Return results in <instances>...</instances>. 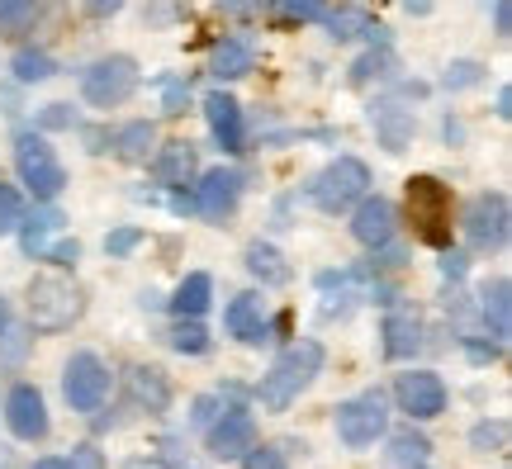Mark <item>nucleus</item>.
Masks as SVG:
<instances>
[{"mask_svg":"<svg viewBox=\"0 0 512 469\" xmlns=\"http://www.w3.org/2000/svg\"><path fill=\"white\" fill-rule=\"evenodd\" d=\"M318 370H323V346L313 342V337L309 342H294L290 351L271 365V375H261V384H256L261 408H266V413H285L294 398L318 379Z\"/></svg>","mask_w":512,"mask_h":469,"instance_id":"nucleus-1","label":"nucleus"},{"mask_svg":"<svg viewBox=\"0 0 512 469\" xmlns=\"http://www.w3.org/2000/svg\"><path fill=\"white\" fill-rule=\"evenodd\" d=\"M408 218L427 247L446 252L451 247V190L437 176H413L408 181Z\"/></svg>","mask_w":512,"mask_h":469,"instance_id":"nucleus-2","label":"nucleus"},{"mask_svg":"<svg viewBox=\"0 0 512 469\" xmlns=\"http://www.w3.org/2000/svg\"><path fill=\"white\" fill-rule=\"evenodd\" d=\"M15 171H19V181L29 185V195H34L38 204H53V199L67 190V171L57 162V152L48 147V138H38L29 128L15 138Z\"/></svg>","mask_w":512,"mask_h":469,"instance_id":"nucleus-3","label":"nucleus"},{"mask_svg":"<svg viewBox=\"0 0 512 469\" xmlns=\"http://www.w3.org/2000/svg\"><path fill=\"white\" fill-rule=\"evenodd\" d=\"M370 190V166L356 162V157H337L332 166H323L309 181V199L323 209V214H342L356 199Z\"/></svg>","mask_w":512,"mask_h":469,"instance_id":"nucleus-4","label":"nucleus"},{"mask_svg":"<svg viewBox=\"0 0 512 469\" xmlns=\"http://www.w3.org/2000/svg\"><path fill=\"white\" fill-rule=\"evenodd\" d=\"M29 318L38 332H62L81 318V289L62 275H38L29 285Z\"/></svg>","mask_w":512,"mask_h":469,"instance_id":"nucleus-5","label":"nucleus"},{"mask_svg":"<svg viewBox=\"0 0 512 469\" xmlns=\"http://www.w3.org/2000/svg\"><path fill=\"white\" fill-rule=\"evenodd\" d=\"M384 432H389V403H384L380 389H366V394L347 398V403L337 408V436L347 441L351 451L375 446Z\"/></svg>","mask_w":512,"mask_h":469,"instance_id":"nucleus-6","label":"nucleus"},{"mask_svg":"<svg viewBox=\"0 0 512 469\" xmlns=\"http://www.w3.org/2000/svg\"><path fill=\"white\" fill-rule=\"evenodd\" d=\"M133 91H138V67H133V57H100L91 72L81 76V95H86V105H95V109L124 105Z\"/></svg>","mask_w":512,"mask_h":469,"instance_id":"nucleus-7","label":"nucleus"},{"mask_svg":"<svg viewBox=\"0 0 512 469\" xmlns=\"http://www.w3.org/2000/svg\"><path fill=\"white\" fill-rule=\"evenodd\" d=\"M465 237L475 252H498L508 242V195L503 190H484L470 199L465 209Z\"/></svg>","mask_w":512,"mask_h":469,"instance_id":"nucleus-8","label":"nucleus"},{"mask_svg":"<svg viewBox=\"0 0 512 469\" xmlns=\"http://www.w3.org/2000/svg\"><path fill=\"white\" fill-rule=\"evenodd\" d=\"M62 394H67V403H72L76 413L100 408L105 394H110V370L100 365V356H91V351L72 356V361H67V375H62Z\"/></svg>","mask_w":512,"mask_h":469,"instance_id":"nucleus-9","label":"nucleus"},{"mask_svg":"<svg viewBox=\"0 0 512 469\" xmlns=\"http://www.w3.org/2000/svg\"><path fill=\"white\" fill-rule=\"evenodd\" d=\"M394 398H399L403 413L418 417V422L446 413V384H441V375H432V370H408V375H399L394 379Z\"/></svg>","mask_w":512,"mask_h":469,"instance_id":"nucleus-10","label":"nucleus"},{"mask_svg":"<svg viewBox=\"0 0 512 469\" xmlns=\"http://www.w3.org/2000/svg\"><path fill=\"white\" fill-rule=\"evenodd\" d=\"M242 171H233V166H214V171H204L200 185H195V209H200L209 223H223V218L238 209L242 199Z\"/></svg>","mask_w":512,"mask_h":469,"instance_id":"nucleus-11","label":"nucleus"},{"mask_svg":"<svg viewBox=\"0 0 512 469\" xmlns=\"http://www.w3.org/2000/svg\"><path fill=\"white\" fill-rule=\"evenodd\" d=\"M252 446H256L252 413H242V408H223V413L209 422V451L219 455V460H242Z\"/></svg>","mask_w":512,"mask_h":469,"instance_id":"nucleus-12","label":"nucleus"},{"mask_svg":"<svg viewBox=\"0 0 512 469\" xmlns=\"http://www.w3.org/2000/svg\"><path fill=\"white\" fill-rule=\"evenodd\" d=\"M394 204L380 195H361L356 199V214H351V237L361 242V247H370V252H380V247H389V237H394Z\"/></svg>","mask_w":512,"mask_h":469,"instance_id":"nucleus-13","label":"nucleus"},{"mask_svg":"<svg viewBox=\"0 0 512 469\" xmlns=\"http://www.w3.org/2000/svg\"><path fill=\"white\" fill-rule=\"evenodd\" d=\"M5 417H10V432H15L19 441L48 436V408H43V394H38L34 384H15V389H10Z\"/></svg>","mask_w":512,"mask_h":469,"instance_id":"nucleus-14","label":"nucleus"},{"mask_svg":"<svg viewBox=\"0 0 512 469\" xmlns=\"http://www.w3.org/2000/svg\"><path fill=\"white\" fill-rule=\"evenodd\" d=\"M204 119H209V133H214V143L233 157L242 152V105L233 100L228 91H214L204 95Z\"/></svg>","mask_w":512,"mask_h":469,"instance_id":"nucleus-15","label":"nucleus"},{"mask_svg":"<svg viewBox=\"0 0 512 469\" xmlns=\"http://www.w3.org/2000/svg\"><path fill=\"white\" fill-rule=\"evenodd\" d=\"M370 124H375V138H380L384 152H403V147L413 143V109H403L399 100H380V105L370 109Z\"/></svg>","mask_w":512,"mask_h":469,"instance_id":"nucleus-16","label":"nucleus"},{"mask_svg":"<svg viewBox=\"0 0 512 469\" xmlns=\"http://www.w3.org/2000/svg\"><path fill=\"white\" fill-rule=\"evenodd\" d=\"M195 171H200L195 143H162V152L152 157V176H157V185H166V190H185V185L195 181Z\"/></svg>","mask_w":512,"mask_h":469,"instance_id":"nucleus-17","label":"nucleus"},{"mask_svg":"<svg viewBox=\"0 0 512 469\" xmlns=\"http://www.w3.org/2000/svg\"><path fill=\"white\" fill-rule=\"evenodd\" d=\"M418 346H422V323H418V313L399 308V313H389V318H384V356H389V361H403V356H413Z\"/></svg>","mask_w":512,"mask_h":469,"instance_id":"nucleus-18","label":"nucleus"},{"mask_svg":"<svg viewBox=\"0 0 512 469\" xmlns=\"http://www.w3.org/2000/svg\"><path fill=\"white\" fill-rule=\"evenodd\" d=\"M223 323H228V332L242 337V342H252V346L266 342V318H261V299H256V294H238V299L228 304V313H223Z\"/></svg>","mask_w":512,"mask_h":469,"instance_id":"nucleus-19","label":"nucleus"},{"mask_svg":"<svg viewBox=\"0 0 512 469\" xmlns=\"http://www.w3.org/2000/svg\"><path fill=\"white\" fill-rule=\"evenodd\" d=\"M479 308H484V327H489L498 342H503V337L512 332V285L503 280V275L484 285V294H479Z\"/></svg>","mask_w":512,"mask_h":469,"instance_id":"nucleus-20","label":"nucleus"},{"mask_svg":"<svg viewBox=\"0 0 512 469\" xmlns=\"http://www.w3.org/2000/svg\"><path fill=\"white\" fill-rule=\"evenodd\" d=\"M252 62H256L252 38H223L219 48H214V62H209V72L219 76V81H238V76L252 72Z\"/></svg>","mask_w":512,"mask_h":469,"instance_id":"nucleus-21","label":"nucleus"},{"mask_svg":"<svg viewBox=\"0 0 512 469\" xmlns=\"http://www.w3.org/2000/svg\"><path fill=\"white\" fill-rule=\"evenodd\" d=\"M57 228H62V214H57L53 204L34 209L29 218H19V247H24V256H43V247H48V237Z\"/></svg>","mask_w":512,"mask_h":469,"instance_id":"nucleus-22","label":"nucleus"},{"mask_svg":"<svg viewBox=\"0 0 512 469\" xmlns=\"http://www.w3.org/2000/svg\"><path fill=\"white\" fill-rule=\"evenodd\" d=\"M157 147V124H147V119H133L114 133V152L124 157V162H147V152Z\"/></svg>","mask_w":512,"mask_h":469,"instance_id":"nucleus-23","label":"nucleus"},{"mask_svg":"<svg viewBox=\"0 0 512 469\" xmlns=\"http://www.w3.org/2000/svg\"><path fill=\"white\" fill-rule=\"evenodd\" d=\"M209 299H214V280H209L204 271H195V275H185L181 280L171 308H176V318H200L204 308H209Z\"/></svg>","mask_w":512,"mask_h":469,"instance_id":"nucleus-24","label":"nucleus"},{"mask_svg":"<svg viewBox=\"0 0 512 469\" xmlns=\"http://www.w3.org/2000/svg\"><path fill=\"white\" fill-rule=\"evenodd\" d=\"M247 271H252L261 285H285V280H290V266H285V256L275 252L271 242H252V247H247Z\"/></svg>","mask_w":512,"mask_h":469,"instance_id":"nucleus-25","label":"nucleus"},{"mask_svg":"<svg viewBox=\"0 0 512 469\" xmlns=\"http://www.w3.org/2000/svg\"><path fill=\"white\" fill-rule=\"evenodd\" d=\"M133 398L147 403V413H166V403H171V389H166L162 370H133Z\"/></svg>","mask_w":512,"mask_h":469,"instance_id":"nucleus-26","label":"nucleus"},{"mask_svg":"<svg viewBox=\"0 0 512 469\" xmlns=\"http://www.w3.org/2000/svg\"><path fill=\"white\" fill-rule=\"evenodd\" d=\"M171 346L181 356H204L209 351V332L200 327V318H181V323L171 327Z\"/></svg>","mask_w":512,"mask_h":469,"instance_id":"nucleus-27","label":"nucleus"},{"mask_svg":"<svg viewBox=\"0 0 512 469\" xmlns=\"http://www.w3.org/2000/svg\"><path fill=\"white\" fill-rule=\"evenodd\" d=\"M48 76H57V62L48 53H24L15 57V81H24V86H38V81H48Z\"/></svg>","mask_w":512,"mask_h":469,"instance_id":"nucleus-28","label":"nucleus"},{"mask_svg":"<svg viewBox=\"0 0 512 469\" xmlns=\"http://www.w3.org/2000/svg\"><path fill=\"white\" fill-rule=\"evenodd\" d=\"M427 451H432V441H427V436L422 432H399L394 436V465H403V469H413V465H422V460H427Z\"/></svg>","mask_w":512,"mask_h":469,"instance_id":"nucleus-29","label":"nucleus"},{"mask_svg":"<svg viewBox=\"0 0 512 469\" xmlns=\"http://www.w3.org/2000/svg\"><path fill=\"white\" fill-rule=\"evenodd\" d=\"M38 19V0H0V34H19Z\"/></svg>","mask_w":512,"mask_h":469,"instance_id":"nucleus-30","label":"nucleus"},{"mask_svg":"<svg viewBox=\"0 0 512 469\" xmlns=\"http://www.w3.org/2000/svg\"><path fill=\"white\" fill-rule=\"evenodd\" d=\"M389 72H394V53H389V43H380V53H366L356 67H351V81L366 86L370 76H389Z\"/></svg>","mask_w":512,"mask_h":469,"instance_id":"nucleus-31","label":"nucleus"},{"mask_svg":"<svg viewBox=\"0 0 512 469\" xmlns=\"http://www.w3.org/2000/svg\"><path fill=\"white\" fill-rule=\"evenodd\" d=\"M275 10L294 24H313V19L328 15V0H275Z\"/></svg>","mask_w":512,"mask_h":469,"instance_id":"nucleus-32","label":"nucleus"},{"mask_svg":"<svg viewBox=\"0 0 512 469\" xmlns=\"http://www.w3.org/2000/svg\"><path fill=\"white\" fill-rule=\"evenodd\" d=\"M479 81H484V67H479V62H451L446 76H441L446 91H465V86H479Z\"/></svg>","mask_w":512,"mask_h":469,"instance_id":"nucleus-33","label":"nucleus"},{"mask_svg":"<svg viewBox=\"0 0 512 469\" xmlns=\"http://www.w3.org/2000/svg\"><path fill=\"white\" fill-rule=\"evenodd\" d=\"M470 441H475V451H503L508 446V422H479L475 432H470Z\"/></svg>","mask_w":512,"mask_h":469,"instance_id":"nucleus-34","label":"nucleus"},{"mask_svg":"<svg viewBox=\"0 0 512 469\" xmlns=\"http://www.w3.org/2000/svg\"><path fill=\"white\" fill-rule=\"evenodd\" d=\"M19 218H24V204H19V190L15 185H0V237L15 233Z\"/></svg>","mask_w":512,"mask_h":469,"instance_id":"nucleus-35","label":"nucleus"},{"mask_svg":"<svg viewBox=\"0 0 512 469\" xmlns=\"http://www.w3.org/2000/svg\"><path fill=\"white\" fill-rule=\"evenodd\" d=\"M185 105H190V81H181V76H166V81H162V109H166V114H185Z\"/></svg>","mask_w":512,"mask_h":469,"instance_id":"nucleus-36","label":"nucleus"},{"mask_svg":"<svg viewBox=\"0 0 512 469\" xmlns=\"http://www.w3.org/2000/svg\"><path fill=\"white\" fill-rule=\"evenodd\" d=\"M332 38H361L370 29V19L361 15V10H342V15H332Z\"/></svg>","mask_w":512,"mask_h":469,"instance_id":"nucleus-37","label":"nucleus"},{"mask_svg":"<svg viewBox=\"0 0 512 469\" xmlns=\"http://www.w3.org/2000/svg\"><path fill=\"white\" fill-rule=\"evenodd\" d=\"M242 469H290V465H285V455L275 451V446H252V451L242 455Z\"/></svg>","mask_w":512,"mask_h":469,"instance_id":"nucleus-38","label":"nucleus"},{"mask_svg":"<svg viewBox=\"0 0 512 469\" xmlns=\"http://www.w3.org/2000/svg\"><path fill=\"white\" fill-rule=\"evenodd\" d=\"M76 256H81V247H76V237H62V242H53V247H43V261H53V266H76Z\"/></svg>","mask_w":512,"mask_h":469,"instance_id":"nucleus-39","label":"nucleus"},{"mask_svg":"<svg viewBox=\"0 0 512 469\" xmlns=\"http://www.w3.org/2000/svg\"><path fill=\"white\" fill-rule=\"evenodd\" d=\"M138 242H143V233H138V228H114V233L105 237V252H110V256H128Z\"/></svg>","mask_w":512,"mask_h":469,"instance_id":"nucleus-40","label":"nucleus"},{"mask_svg":"<svg viewBox=\"0 0 512 469\" xmlns=\"http://www.w3.org/2000/svg\"><path fill=\"white\" fill-rule=\"evenodd\" d=\"M38 124H43V128H72V124H76V114H72L67 105H48L43 114H38Z\"/></svg>","mask_w":512,"mask_h":469,"instance_id":"nucleus-41","label":"nucleus"},{"mask_svg":"<svg viewBox=\"0 0 512 469\" xmlns=\"http://www.w3.org/2000/svg\"><path fill=\"white\" fill-rule=\"evenodd\" d=\"M465 271H470V261H465V256L460 252H441V275H446V280H465Z\"/></svg>","mask_w":512,"mask_h":469,"instance_id":"nucleus-42","label":"nucleus"},{"mask_svg":"<svg viewBox=\"0 0 512 469\" xmlns=\"http://www.w3.org/2000/svg\"><path fill=\"white\" fill-rule=\"evenodd\" d=\"M494 29H498V38L512 34V0H498L494 5Z\"/></svg>","mask_w":512,"mask_h":469,"instance_id":"nucleus-43","label":"nucleus"},{"mask_svg":"<svg viewBox=\"0 0 512 469\" xmlns=\"http://www.w3.org/2000/svg\"><path fill=\"white\" fill-rule=\"evenodd\" d=\"M214 408H219V398H195V422H200V427H209V422H214Z\"/></svg>","mask_w":512,"mask_h":469,"instance_id":"nucleus-44","label":"nucleus"},{"mask_svg":"<svg viewBox=\"0 0 512 469\" xmlns=\"http://www.w3.org/2000/svg\"><path fill=\"white\" fill-rule=\"evenodd\" d=\"M219 5L228 10V15H252V10H261L266 0H219Z\"/></svg>","mask_w":512,"mask_h":469,"instance_id":"nucleus-45","label":"nucleus"},{"mask_svg":"<svg viewBox=\"0 0 512 469\" xmlns=\"http://www.w3.org/2000/svg\"><path fill=\"white\" fill-rule=\"evenodd\" d=\"M76 469H100V451H91V446H81V451H72Z\"/></svg>","mask_w":512,"mask_h":469,"instance_id":"nucleus-46","label":"nucleus"},{"mask_svg":"<svg viewBox=\"0 0 512 469\" xmlns=\"http://www.w3.org/2000/svg\"><path fill=\"white\" fill-rule=\"evenodd\" d=\"M86 10H91V15H114V10H124V0H86Z\"/></svg>","mask_w":512,"mask_h":469,"instance_id":"nucleus-47","label":"nucleus"},{"mask_svg":"<svg viewBox=\"0 0 512 469\" xmlns=\"http://www.w3.org/2000/svg\"><path fill=\"white\" fill-rule=\"evenodd\" d=\"M498 119H512V91L508 86H503V91H498V109H494Z\"/></svg>","mask_w":512,"mask_h":469,"instance_id":"nucleus-48","label":"nucleus"},{"mask_svg":"<svg viewBox=\"0 0 512 469\" xmlns=\"http://www.w3.org/2000/svg\"><path fill=\"white\" fill-rule=\"evenodd\" d=\"M403 10H408V15H427V10H432V0H403Z\"/></svg>","mask_w":512,"mask_h":469,"instance_id":"nucleus-49","label":"nucleus"},{"mask_svg":"<svg viewBox=\"0 0 512 469\" xmlns=\"http://www.w3.org/2000/svg\"><path fill=\"white\" fill-rule=\"evenodd\" d=\"M34 469H76V460H57V455H53V460H38Z\"/></svg>","mask_w":512,"mask_h":469,"instance_id":"nucleus-50","label":"nucleus"},{"mask_svg":"<svg viewBox=\"0 0 512 469\" xmlns=\"http://www.w3.org/2000/svg\"><path fill=\"white\" fill-rule=\"evenodd\" d=\"M0 327H5V299H0Z\"/></svg>","mask_w":512,"mask_h":469,"instance_id":"nucleus-51","label":"nucleus"}]
</instances>
